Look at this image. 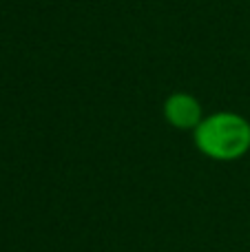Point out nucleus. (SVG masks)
Instances as JSON below:
<instances>
[{
    "mask_svg": "<svg viewBox=\"0 0 250 252\" xmlns=\"http://www.w3.org/2000/svg\"><path fill=\"white\" fill-rule=\"evenodd\" d=\"M193 144L213 161L242 159L250 151V122L235 111H215L193 130Z\"/></svg>",
    "mask_w": 250,
    "mask_h": 252,
    "instance_id": "1",
    "label": "nucleus"
},
{
    "mask_svg": "<svg viewBox=\"0 0 250 252\" xmlns=\"http://www.w3.org/2000/svg\"><path fill=\"white\" fill-rule=\"evenodd\" d=\"M162 115L168 122V126L177 130H190L193 133L197 128V124L204 120V109L202 102L195 95L186 91H175L164 100Z\"/></svg>",
    "mask_w": 250,
    "mask_h": 252,
    "instance_id": "2",
    "label": "nucleus"
}]
</instances>
